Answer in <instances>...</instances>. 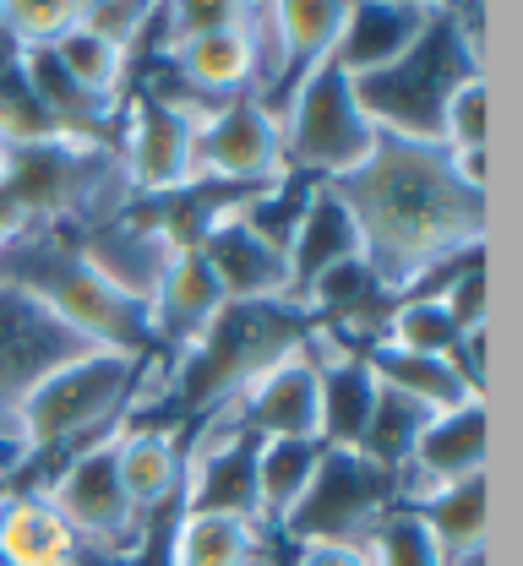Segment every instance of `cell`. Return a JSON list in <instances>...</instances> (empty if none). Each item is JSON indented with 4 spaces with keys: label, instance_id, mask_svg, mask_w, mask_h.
Masks as SVG:
<instances>
[{
    "label": "cell",
    "instance_id": "9",
    "mask_svg": "<svg viewBox=\"0 0 523 566\" xmlns=\"http://www.w3.org/2000/svg\"><path fill=\"white\" fill-rule=\"evenodd\" d=\"M197 180L234 186V191H268L279 180H290L284 169V137H279V115L262 98H229L219 104L202 126H197Z\"/></svg>",
    "mask_w": 523,
    "mask_h": 566
},
{
    "label": "cell",
    "instance_id": "14",
    "mask_svg": "<svg viewBox=\"0 0 523 566\" xmlns=\"http://www.w3.org/2000/svg\"><path fill=\"white\" fill-rule=\"evenodd\" d=\"M197 251L224 289V305H279V300H290V256L279 245H268L262 234H251L234 212L208 223Z\"/></svg>",
    "mask_w": 523,
    "mask_h": 566
},
{
    "label": "cell",
    "instance_id": "3",
    "mask_svg": "<svg viewBox=\"0 0 523 566\" xmlns=\"http://www.w3.org/2000/svg\"><path fill=\"white\" fill-rule=\"evenodd\" d=\"M485 17L480 22H458L452 6H431L426 33L381 71L355 76V98L376 126V137H404V142H437L442 147V109H448L452 87L463 76H485V50H480Z\"/></svg>",
    "mask_w": 523,
    "mask_h": 566
},
{
    "label": "cell",
    "instance_id": "8",
    "mask_svg": "<svg viewBox=\"0 0 523 566\" xmlns=\"http://www.w3.org/2000/svg\"><path fill=\"white\" fill-rule=\"evenodd\" d=\"M93 344L76 338L61 316H50L33 294L0 283V447H22V398L50 376L61 370L66 359L87 354Z\"/></svg>",
    "mask_w": 523,
    "mask_h": 566
},
{
    "label": "cell",
    "instance_id": "1",
    "mask_svg": "<svg viewBox=\"0 0 523 566\" xmlns=\"http://www.w3.org/2000/svg\"><path fill=\"white\" fill-rule=\"evenodd\" d=\"M360 229V256L398 300L404 283L458 251H485V191L469 186L437 142L376 137L372 158L333 180Z\"/></svg>",
    "mask_w": 523,
    "mask_h": 566
},
{
    "label": "cell",
    "instance_id": "28",
    "mask_svg": "<svg viewBox=\"0 0 523 566\" xmlns=\"http://www.w3.org/2000/svg\"><path fill=\"white\" fill-rule=\"evenodd\" d=\"M360 551H366L372 566H442V551H437L431 528H426L420 512H409V506H387L372 528H366Z\"/></svg>",
    "mask_w": 523,
    "mask_h": 566
},
{
    "label": "cell",
    "instance_id": "24",
    "mask_svg": "<svg viewBox=\"0 0 523 566\" xmlns=\"http://www.w3.org/2000/svg\"><path fill=\"white\" fill-rule=\"evenodd\" d=\"M322 463V441H257V506L273 539V523L295 506Z\"/></svg>",
    "mask_w": 523,
    "mask_h": 566
},
{
    "label": "cell",
    "instance_id": "20",
    "mask_svg": "<svg viewBox=\"0 0 523 566\" xmlns=\"http://www.w3.org/2000/svg\"><path fill=\"white\" fill-rule=\"evenodd\" d=\"M169 66L180 71V82L186 87H197L202 98H213V104H229V98H245L251 93V39H245V28H240V17L219 28V33H208V39H191V44H180L175 55H169Z\"/></svg>",
    "mask_w": 523,
    "mask_h": 566
},
{
    "label": "cell",
    "instance_id": "5",
    "mask_svg": "<svg viewBox=\"0 0 523 566\" xmlns=\"http://www.w3.org/2000/svg\"><path fill=\"white\" fill-rule=\"evenodd\" d=\"M273 115H279V137H284V169L295 180L333 186V180L355 175L376 147V126L355 98V82L333 61L300 76L273 104Z\"/></svg>",
    "mask_w": 523,
    "mask_h": 566
},
{
    "label": "cell",
    "instance_id": "21",
    "mask_svg": "<svg viewBox=\"0 0 523 566\" xmlns=\"http://www.w3.org/2000/svg\"><path fill=\"white\" fill-rule=\"evenodd\" d=\"M366 365H372L376 387L420 403L426 415H448V409H463L474 403V392L463 387V376L452 370V359H431V354H404L387 349V344H372L366 349Z\"/></svg>",
    "mask_w": 523,
    "mask_h": 566
},
{
    "label": "cell",
    "instance_id": "15",
    "mask_svg": "<svg viewBox=\"0 0 523 566\" xmlns=\"http://www.w3.org/2000/svg\"><path fill=\"white\" fill-rule=\"evenodd\" d=\"M284 256H290V300L295 305L322 273H333L344 262H360V229H355V218H349L344 197L333 186L305 191V208H300V223L290 234V245H284Z\"/></svg>",
    "mask_w": 523,
    "mask_h": 566
},
{
    "label": "cell",
    "instance_id": "30",
    "mask_svg": "<svg viewBox=\"0 0 523 566\" xmlns=\"http://www.w3.org/2000/svg\"><path fill=\"white\" fill-rule=\"evenodd\" d=\"M76 6L82 0H6L0 6V28H6V39L28 55V50H50V44H61L66 33L76 28Z\"/></svg>",
    "mask_w": 523,
    "mask_h": 566
},
{
    "label": "cell",
    "instance_id": "12",
    "mask_svg": "<svg viewBox=\"0 0 523 566\" xmlns=\"http://www.w3.org/2000/svg\"><path fill=\"white\" fill-rule=\"evenodd\" d=\"M485 441H491V415H485V398L448 409L420 430L415 441V458L398 480V506H415L420 495L458 485V480H474L485 474Z\"/></svg>",
    "mask_w": 523,
    "mask_h": 566
},
{
    "label": "cell",
    "instance_id": "34",
    "mask_svg": "<svg viewBox=\"0 0 523 566\" xmlns=\"http://www.w3.org/2000/svg\"><path fill=\"white\" fill-rule=\"evenodd\" d=\"M240 566H290V562H279V556H273V551H257V556H251V562H240Z\"/></svg>",
    "mask_w": 523,
    "mask_h": 566
},
{
    "label": "cell",
    "instance_id": "26",
    "mask_svg": "<svg viewBox=\"0 0 523 566\" xmlns=\"http://www.w3.org/2000/svg\"><path fill=\"white\" fill-rule=\"evenodd\" d=\"M431 420H437V415H426L420 403H409V398H398V392L381 387L376 415H372V424H366V441H360V458L376 463L381 474L404 480V469H409V458H415V441H420V430Z\"/></svg>",
    "mask_w": 523,
    "mask_h": 566
},
{
    "label": "cell",
    "instance_id": "25",
    "mask_svg": "<svg viewBox=\"0 0 523 566\" xmlns=\"http://www.w3.org/2000/svg\"><path fill=\"white\" fill-rule=\"evenodd\" d=\"M50 55H55V66L66 71L93 104L121 109V98H126V87H132V61H126L115 44H104L98 33H87V28L76 22L61 44H50Z\"/></svg>",
    "mask_w": 523,
    "mask_h": 566
},
{
    "label": "cell",
    "instance_id": "11",
    "mask_svg": "<svg viewBox=\"0 0 523 566\" xmlns=\"http://www.w3.org/2000/svg\"><path fill=\"white\" fill-rule=\"evenodd\" d=\"M224 403L257 441H316V344L305 338Z\"/></svg>",
    "mask_w": 523,
    "mask_h": 566
},
{
    "label": "cell",
    "instance_id": "16",
    "mask_svg": "<svg viewBox=\"0 0 523 566\" xmlns=\"http://www.w3.org/2000/svg\"><path fill=\"white\" fill-rule=\"evenodd\" d=\"M115 469H121V491L137 506V517L153 523L169 501H180V485H186L180 430L175 424H121Z\"/></svg>",
    "mask_w": 523,
    "mask_h": 566
},
{
    "label": "cell",
    "instance_id": "27",
    "mask_svg": "<svg viewBox=\"0 0 523 566\" xmlns=\"http://www.w3.org/2000/svg\"><path fill=\"white\" fill-rule=\"evenodd\" d=\"M381 344L404 354H431V359H452L463 333L452 327L448 305L442 300H393L387 311V327H381Z\"/></svg>",
    "mask_w": 523,
    "mask_h": 566
},
{
    "label": "cell",
    "instance_id": "6",
    "mask_svg": "<svg viewBox=\"0 0 523 566\" xmlns=\"http://www.w3.org/2000/svg\"><path fill=\"white\" fill-rule=\"evenodd\" d=\"M121 436V430H115ZM115 436L82 447L72 458L55 463V474L39 485V495L61 512V523L76 534L82 556H98V562H132L143 545H148V528L137 517V506L121 491V469H115Z\"/></svg>",
    "mask_w": 523,
    "mask_h": 566
},
{
    "label": "cell",
    "instance_id": "2",
    "mask_svg": "<svg viewBox=\"0 0 523 566\" xmlns=\"http://www.w3.org/2000/svg\"><path fill=\"white\" fill-rule=\"evenodd\" d=\"M164 365V354H109L87 349L66 359L61 370H50L28 398H22V447H28V469L44 458H72L82 447L115 436L132 420L143 387L153 370Z\"/></svg>",
    "mask_w": 523,
    "mask_h": 566
},
{
    "label": "cell",
    "instance_id": "35",
    "mask_svg": "<svg viewBox=\"0 0 523 566\" xmlns=\"http://www.w3.org/2000/svg\"><path fill=\"white\" fill-rule=\"evenodd\" d=\"M6 169H11V142L0 137V186H6Z\"/></svg>",
    "mask_w": 523,
    "mask_h": 566
},
{
    "label": "cell",
    "instance_id": "23",
    "mask_svg": "<svg viewBox=\"0 0 523 566\" xmlns=\"http://www.w3.org/2000/svg\"><path fill=\"white\" fill-rule=\"evenodd\" d=\"M409 512H420V523L431 528L442 556L480 551L485 545V517H491V485H485V474H474V480H458V485L420 495Z\"/></svg>",
    "mask_w": 523,
    "mask_h": 566
},
{
    "label": "cell",
    "instance_id": "18",
    "mask_svg": "<svg viewBox=\"0 0 523 566\" xmlns=\"http://www.w3.org/2000/svg\"><path fill=\"white\" fill-rule=\"evenodd\" d=\"M82 545L39 491H0V566H76Z\"/></svg>",
    "mask_w": 523,
    "mask_h": 566
},
{
    "label": "cell",
    "instance_id": "17",
    "mask_svg": "<svg viewBox=\"0 0 523 566\" xmlns=\"http://www.w3.org/2000/svg\"><path fill=\"white\" fill-rule=\"evenodd\" d=\"M426 22H431V6H420V0H349V22L333 50V66L349 82L393 66L426 33Z\"/></svg>",
    "mask_w": 523,
    "mask_h": 566
},
{
    "label": "cell",
    "instance_id": "4",
    "mask_svg": "<svg viewBox=\"0 0 523 566\" xmlns=\"http://www.w3.org/2000/svg\"><path fill=\"white\" fill-rule=\"evenodd\" d=\"M311 338V316L279 300V305H224L208 333L180 349L169 365V403L186 409V420H202L208 409H219L234 398L257 370H268L273 359H284Z\"/></svg>",
    "mask_w": 523,
    "mask_h": 566
},
{
    "label": "cell",
    "instance_id": "29",
    "mask_svg": "<svg viewBox=\"0 0 523 566\" xmlns=\"http://www.w3.org/2000/svg\"><path fill=\"white\" fill-rule=\"evenodd\" d=\"M76 22L87 28V33H98L104 44H115L126 61H137V50L148 44L153 22H158V6L148 0H82L76 6Z\"/></svg>",
    "mask_w": 523,
    "mask_h": 566
},
{
    "label": "cell",
    "instance_id": "19",
    "mask_svg": "<svg viewBox=\"0 0 523 566\" xmlns=\"http://www.w3.org/2000/svg\"><path fill=\"white\" fill-rule=\"evenodd\" d=\"M344 22H349V0H284V6H273V33H279V55H284V93L300 76L333 61Z\"/></svg>",
    "mask_w": 523,
    "mask_h": 566
},
{
    "label": "cell",
    "instance_id": "7",
    "mask_svg": "<svg viewBox=\"0 0 523 566\" xmlns=\"http://www.w3.org/2000/svg\"><path fill=\"white\" fill-rule=\"evenodd\" d=\"M398 506V480L366 463L360 452L322 447V463L295 506L273 523V539L311 551V545H360L376 517Z\"/></svg>",
    "mask_w": 523,
    "mask_h": 566
},
{
    "label": "cell",
    "instance_id": "13",
    "mask_svg": "<svg viewBox=\"0 0 523 566\" xmlns=\"http://www.w3.org/2000/svg\"><path fill=\"white\" fill-rule=\"evenodd\" d=\"M219 311H224V289L213 279V268L202 262V251L197 245H175L169 268H164V279H158V289L148 300L153 354L175 359L180 349H191Z\"/></svg>",
    "mask_w": 523,
    "mask_h": 566
},
{
    "label": "cell",
    "instance_id": "36",
    "mask_svg": "<svg viewBox=\"0 0 523 566\" xmlns=\"http://www.w3.org/2000/svg\"><path fill=\"white\" fill-rule=\"evenodd\" d=\"M76 566H121V562H98V556H82Z\"/></svg>",
    "mask_w": 523,
    "mask_h": 566
},
{
    "label": "cell",
    "instance_id": "22",
    "mask_svg": "<svg viewBox=\"0 0 523 566\" xmlns=\"http://www.w3.org/2000/svg\"><path fill=\"white\" fill-rule=\"evenodd\" d=\"M257 551H268V534L224 512H180L169 534V566H240Z\"/></svg>",
    "mask_w": 523,
    "mask_h": 566
},
{
    "label": "cell",
    "instance_id": "33",
    "mask_svg": "<svg viewBox=\"0 0 523 566\" xmlns=\"http://www.w3.org/2000/svg\"><path fill=\"white\" fill-rule=\"evenodd\" d=\"M442 566H485V545L480 551H452V556H442Z\"/></svg>",
    "mask_w": 523,
    "mask_h": 566
},
{
    "label": "cell",
    "instance_id": "31",
    "mask_svg": "<svg viewBox=\"0 0 523 566\" xmlns=\"http://www.w3.org/2000/svg\"><path fill=\"white\" fill-rule=\"evenodd\" d=\"M442 305H448L452 327H458L463 338H469V333H485V262L463 268V273L448 283Z\"/></svg>",
    "mask_w": 523,
    "mask_h": 566
},
{
    "label": "cell",
    "instance_id": "32",
    "mask_svg": "<svg viewBox=\"0 0 523 566\" xmlns=\"http://www.w3.org/2000/svg\"><path fill=\"white\" fill-rule=\"evenodd\" d=\"M290 566H372L360 545H311V551H295Z\"/></svg>",
    "mask_w": 523,
    "mask_h": 566
},
{
    "label": "cell",
    "instance_id": "10",
    "mask_svg": "<svg viewBox=\"0 0 523 566\" xmlns=\"http://www.w3.org/2000/svg\"><path fill=\"white\" fill-rule=\"evenodd\" d=\"M115 153H121V169L132 180V197H175L186 186H197V126L164 104H153L148 93L126 87L121 98V120H115Z\"/></svg>",
    "mask_w": 523,
    "mask_h": 566
}]
</instances>
